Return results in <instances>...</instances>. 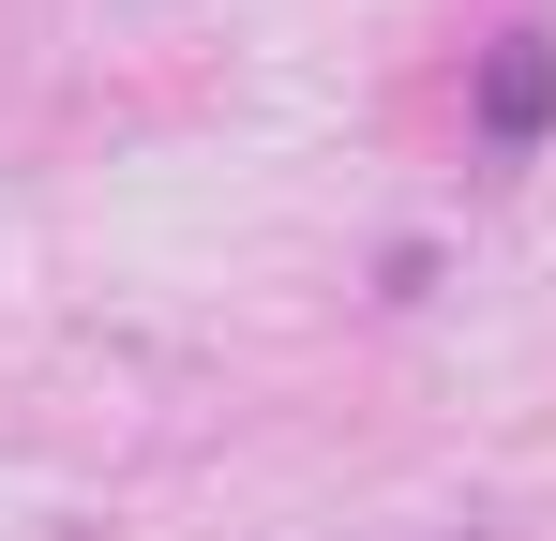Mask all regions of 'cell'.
<instances>
[{
    "instance_id": "1",
    "label": "cell",
    "mask_w": 556,
    "mask_h": 541,
    "mask_svg": "<svg viewBox=\"0 0 556 541\" xmlns=\"http://www.w3.org/2000/svg\"><path fill=\"white\" fill-rule=\"evenodd\" d=\"M542 90H556V61H542V30H527V46L496 61V90H481V105H496V136H542Z\"/></svg>"
}]
</instances>
